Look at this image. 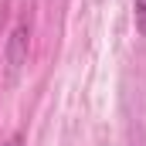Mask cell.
I'll use <instances>...</instances> for the list:
<instances>
[{
  "label": "cell",
  "instance_id": "1",
  "mask_svg": "<svg viewBox=\"0 0 146 146\" xmlns=\"http://www.w3.org/2000/svg\"><path fill=\"white\" fill-rule=\"evenodd\" d=\"M27 48H31V27H27V21H21L10 37H7V48H3V61H7V72L17 75L24 68V61H27Z\"/></svg>",
  "mask_w": 146,
  "mask_h": 146
},
{
  "label": "cell",
  "instance_id": "2",
  "mask_svg": "<svg viewBox=\"0 0 146 146\" xmlns=\"http://www.w3.org/2000/svg\"><path fill=\"white\" fill-rule=\"evenodd\" d=\"M133 24H136V31L146 37V0H133Z\"/></svg>",
  "mask_w": 146,
  "mask_h": 146
},
{
  "label": "cell",
  "instance_id": "3",
  "mask_svg": "<svg viewBox=\"0 0 146 146\" xmlns=\"http://www.w3.org/2000/svg\"><path fill=\"white\" fill-rule=\"evenodd\" d=\"M3 146H24V139H21V136H10V139H7Z\"/></svg>",
  "mask_w": 146,
  "mask_h": 146
}]
</instances>
